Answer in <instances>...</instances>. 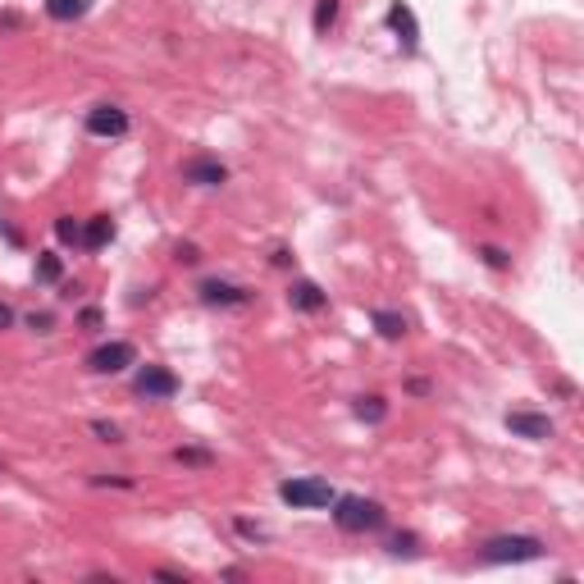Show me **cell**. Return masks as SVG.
Masks as SVG:
<instances>
[{"label":"cell","mask_w":584,"mask_h":584,"mask_svg":"<svg viewBox=\"0 0 584 584\" xmlns=\"http://www.w3.org/2000/svg\"><path fill=\"white\" fill-rule=\"evenodd\" d=\"M288 302H292L297 311H324V306H329V297H324L311 279H297V283L288 288Z\"/></svg>","instance_id":"cell-11"},{"label":"cell","mask_w":584,"mask_h":584,"mask_svg":"<svg viewBox=\"0 0 584 584\" xmlns=\"http://www.w3.org/2000/svg\"><path fill=\"white\" fill-rule=\"evenodd\" d=\"M543 557V539L534 534H498L484 543V561L489 566H507V561H539Z\"/></svg>","instance_id":"cell-2"},{"label":"cell","mask_w":584,"mask_h":584,"mask_svg":"<svg viewBox=\"0 0 584 584\" xmlns=\"http://www.w3.org/2000/svg\"><path fill=\"white\" fill-rule=\"evenodd\" d=\"M133 124H129V110H120V105H96V110H87V133L91 138H124Z\"/></svg>","instance_id":"cell-6"},{"label":"cell","mask_w":584,"mask_h":584,"mask_svg":"<svg viewBox=\"0 0 584 584\" xmlns=\"http://www.w3.org/2000/svg\"><path fill=\"white\" fill-rule=\"evenodd\" d=\"M329 507H333V525H338L342 534H370V530H379V525L388 521V512H384L375 498H357V493L333 498Z\"/></svg>","instance_id":"cell-1"},{"label":"cell","mask_w":584,"mask_h":584,"mask_svg":"<svg viewBox=\"0 0 584 584\" xmlns=\"http://www.w3.org/2000/svg\"><path fill=\"white\" fill-rule=\"evenodd\" d=\"M129 366H138V347L114 338V342H101L96 352H87V370L91 375H124Z\"/></svg>","instance_id":"cell-3"},{"label":"cell","mask_w":584,"mask_h":584,"mask_svg":"<svg viewBox=\"0 0 584 584\" xmlns=\"http://www.w3.org/2000/svg\"><path fill=\"white\" fill-rule=\"evenodd\" d=\"M91 434H96L101 443H120V438H124L120 425H110V420H91Z\"/></svg>","instance_id":"cell-19"},{"label":"cell","mask_w":584,"mask_h":584,"mask_svg":"<svg viewBox=\"0 0 584 584\" xmlns=\"http://www.w3.org/2000/svg\"><path fill=\"white\" fill-rule=\"evenodd\" d=\"M82 324L87 329H101V311H82Z\"/></svg>","instance_id":"cell-25"},{"label":"cell","mask_w":584,"mask_h":584,"mask_svg":"<svg viewBox=\"0 0 584 584\" xmlns=\"http://www.w3.org/2000/svg\"><path fill=\"white\" fill-rule=\"evenodd\" d=\"M507 429L516 438H530V443H548L552 438V420L539 416V411H507Z\"/></svg>","instance_id":"cell-7"},{"label":"cell","mask_w":584,"mask_h":584,"mask_svg":"<svg viewBox=\"0 0 584 584\" xmlns=\"http://www.w3.org/2000/svg\"><path fill=\"white\" fill-rule=\"evenodd\" d=\"M196 292H201V302H206V306H247V302H252V292H247V288L224 283V279H206Z\"/></svg>","instance_id":"cell-8"},{"label":"cell","mask_w":584,"mask_h":584,"mask_svg":"<svg viewBox=\"0 0 584 584\" xmlns=\"http://www.w3.org/2000/svg\"><path fill=\"white\" fill-rule=\"evenodd\" d=\"M357 416L370 420V425H379V420L388 416V402H384V397H361V402H357Z\"/></svg>","instance_id":"cell-18"},{"label":"cell","mask_w":584,"mask_h":584,"mask_svg":"<svg viewBox=\"0 0 584 584\" xmlns=\"http://www.w3.org/2000/svg\"><path fill=\"white\" fill-rule=\"evenodd\" d=\"M110 238H114V219H110V215H96V219L82 224V247H87V252H101Z\"/></svg>","instance_id":"cell-12"},{"label":"cell","mask_w":584,"mask_h":584,"mask_svg":"<svg viewBox=\"0 0 584 584\" xmlns=\"http://www.w3.org/2000/svg\"><path fill=\"white\" fill-rule=\"evenodd\" d=\"M174 456H178L183 465H210V452H201V447H178Z\"/></svg>","instance_id":"cell-20"},{"label":"cell","mask_w":584,"mask_h":584,"mask_svg":"<svg viewBox=\"0 0 584 584\" xmlns=\"http://www.w3.org/2000/svg\"><path fill=\"white\" fill-rule=\"evenodd\" d=\"M388 552H397V557H402V552H407V557H416V539H411V534H397V539L388 543Z\"/></svg>","instance_id":"cell-22"},{"label":"cell","mask_w":584,"mask_h":584,"mask_svg":"<svg viewBox=\"0 0 584 584\" xmlns=\"http://www.w3.org/2000/svg\"><path fill=\"white\" fill-rule=\"evenodd\" d=\"M5 329H14V306L0 302V333H5Z\"/></svg>","instance_id":"cell-23"},{"label":"cell","mask_w":584,"mask_h":584,"mask_svg":"<svg viewBox=\"0 0 584 584\" xmlns=\"http://www.w3.org/2000/svg\"><path fill=\"white\" fill-rule=\"evenodd\" d=\"M133 388H138L147 402H169L183 384H178V375H174L169 366H142L138 379H133Z\"/></svg>","instance_id":"cell-5"},{"label":"cell","mask_w":584,"mask_h":584,"mask_svg":"<svg viewBox=\"0 0 584 584\" xmlns=\"http://www.w3.org/2000/svg\"><path fill=\"white\" fill-rule=\"evenodd\" d=\"M370 324L384 333V338H402L411 324H407V315H397V311H370Z\"/></svg>","instance_id":"cell-14"},{"label":"cell","mask_w":584,"mask_h":584,"mask_svg":"<svg viewBox=\"0 0 584 584\" xmlns=\"http://www.w3.org/2000/svg\"><path fill=\"white\" fill-rule=\"evenodd\" d=\"M338 24V0H315V14H311V28L324 37L329 28Z\"/></svg>","instance_id":"cell-15"},{"label":"cell","mask_w":584,"mask_h":584,"mask_svg":"<svg viewBox=\"0 0 584 584\" xmlns=\"http://www.w3.org/2000/svg\"><path fill=\"white\" fill-rule=\"evenodd\" d=\"M60 274H64V261H60L55 252H42V256H37V279H42V283H60Z\"/></svg>","instance_id":"cell-17"},{"label":"cell","mask_w":584,"mask_h":584,"mask_svg":"<svg viewBox=\"0 0 584 584\" xmlns=\"http://www.w3.org/2000/svg\"><path fill=\"white\" fill-rule=\"evenodd\" d=\"M388 28L397 33V42H402L407 51H416V46H420V24H416L411 5H402V0H393V5H388Z\"/></svg>","instance_id":"cell-10"},{"label":"cell","mask_w":584,"mask_h":584,"mask_svg":"<svg viewBox=\"0 0 584 584\" xmlns=\"http://www.w3.org/2000/svg\"><path fill=\"white\" fill-rule=\"evenodd\" d=\"M55 238H60L64 247H78V243H82V224H78L73 215H60V219H55Z\"/></svg>","instance_id":"cell-16"},{"label":"cell","mask_w":584,"mask_h":584,"mask_svg":"<svg viewBox=\"0 0 584 584\" xmlns=\"http://www.w3.org/2000/svg\"><path fill=\"white\" fill-rule=\"evenodd\" d=\"M183 183H196V187H219V183H228V169H224L219 160H210V156H192V160L183 165Z\"/></svg>","instance_id":"cell-9"},{"label":"cell","mask_w":584,"mask_h":584,"mask_svg":"<svg viewBox=\"0 0 584 584\" xmlns=\"http://www.w3.org/2000/svg\"><path fill=\"white\" fill-rule=\"evenodd\" d=\"M178 261H183V265H196V261H201V252H196L192 243H183V247H178Z\"/></svg>","instance_id":"cell-24"},{"label":"cell","mask_w":584,"mask_h":584,"mask_svg":"<svg viewBox=\"0 0 584 584\" xmlns=\"http://www.w3.org/2000/svg\"><path fill=\"white\" fill-rule=\"evenodd\" d=\"M480 256H484L493 270H507V265H512V256H507L503 247H480Z\"/></svg>","instance_id":"cell-21"},{"label":"cell","mask_w":584,"mask_h":584,"mask_svg":"<svg viewBox=\"0 0 584 584\" xmlns=\"http://www.w3.org/2000/svg\"><path fill=\"white\" fill-rule=\"evenodd\" d=\"M91 10V0H46V14L55 19V24H73V19H82Z\"/></svg>","instance_id":"cell-13"},{"label":"cell","mask_w":584,"mask_h":584,"mask_svg":"<svg viewBox=\"0 0 584 584\" xmlns=\"http://www.w3.org/2000/svg\"><path fill=\"white\" fill-rule=\"evenodd\" d=\"M279 498H283L288 507H297V512H315V507H329L338 493H333L324 480H283V484H279Z\"/></svg>","instance_id":"cell-4"}]
</instances>
